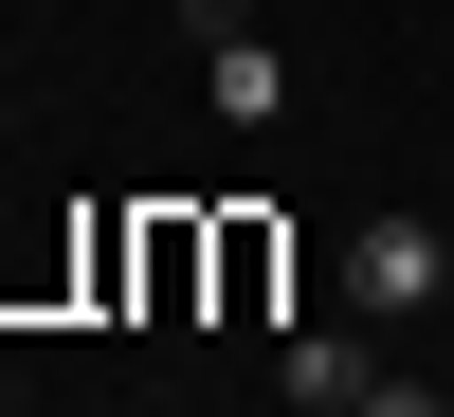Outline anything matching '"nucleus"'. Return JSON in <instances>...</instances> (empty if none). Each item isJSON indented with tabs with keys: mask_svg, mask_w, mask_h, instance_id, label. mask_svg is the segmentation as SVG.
<instances>
[{
	"mask_svg": "<svg viewBox=\"0 0 454 417\" xmlns=\"http://www.w3.org/2000/svg\"><path fill=\"white\" fill-rule=\"evenodd\" d=\"M346 417H454V399H436V382H364Z\"/></svg>",
	"mask_w": 454,
	"mask_h": 417,
	"instance_id": "20e7f679",
	"label": "nucleus"
},
{
	"mask_svg": "<svg viewBox=\"0 0 454 417\" xmlns=\"http://www.w3.org/2000/svg\"><path fill=\"white\" fill-rule=\"evenodd\" d=\"M182 36H200V55H218V36H254V0H182Z\"/></svg>",
	"mask_w": 454,
	"mask_h": 417,
	"instance_id": "39448f33",
	"label": "nucleus"
},
{
	"mask_svg": "<svg viewBox=\"0 0 454 417\" xmlns=\"http://www.w3.org/2000/svg\"><path fill=\"white\" fill-rule=\"evenodd\" d=\"M346 309H364V327L454 309V236H436V218H364V236H346Z\"/></svg>",
	"mask_w": 454,
	"mask_h": 417,
	"instance_id": "f257e3e1",
	"label": "nucleus"
},
{
	"mask_svg": "<svg viewBox=\"0 0 454 417\" xmlns=\"http://www.w3.org/2000/svg\"><path fill=\"white\" fill-rule=\"evenodd\" d=\"M200 91L237 109V127H273V109H291V55H273V36H218V55H200Z\"/></svg>",
	"mask_w": 454,
	"mask_h": 417,
	"instance_id": "7ed1b4c3",
	"label": "nucleus"
},
{
	"mask_svg": "<svg viewBox=\"0 0 454 417\" xmlns=\"http://www.w3.org/2000/svg\"><path fill=\"white\" fill-rule=\"evenodd\" d=\"M382 363H364V327H291V417H346Z\"/></svg>",
	"mask_w": 454,
	"mask_h": 417,
	"instance_id": "f03ea898",
	"label": "nucleus"
}]
</instances>
